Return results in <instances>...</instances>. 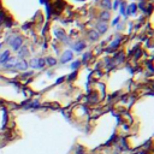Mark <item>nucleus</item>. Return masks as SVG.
Returning a JSON list of instances; mask_svg holds the SVG:
<instances>
[{"mask_svg":"<svg viewBox=\"0 0 154 154\" xmlns=\"http://www.w3.org/2000/svg\"><path fill=\"white\" fill-rule=\"evenodd\" d=\"M22 45V38L21 37H16L14 41H11V47L14 48L15 51H17Z\"/></svg>","mask_w":154,"mask_h":154,"instance_id":"f257e3e1","label":"nucleus"},{"mask_svg":"<svg viewBox=\"0 0 154 154\" xmlns=\"http://www.w3.org/2000/svg\"><path fill=\"white\" fill-rule=\"evenodd\" d=\"M71 59H72V52L71 51H66L61 57V63H66V61H69Z\"/></svg>","mask_w":154,"mask_h":154,"instance_id":"f03ea898","label":"nucleus"},{"mask_svg":"<svg viewBox=\"0 0 154 154\" xmlns=\"http://www.w3.org/2000/svg\"><path fill=\"white\" fill-rule=\"evenodd\" d=\"M98 29L101 31V33H105L107 30V24L105 22H100L98 23Z\"/></svg>","mask_w":154,"mask_h":154,"instance_id":"7ed1b4c3","label":"nucleus"},{"mask_svg":"<svg viewBox=\"0 0 154 154\" xmlns=\"http://www.w3.org/2000/svg\"><path fill=\"white\" fill-rule=\"evenodd\" d=\"M86 47V43L83 42V41H80V42H77L75 46H73V48L77 51V52H78V51H82L83 48Z\"/></svg>","mask_w":154,"mask_h":154,"instance_id":"20e7f679","label":"nucleus"},{"mask_svg":"<svg viewBox=\"0 0 154 154\" xmlns=\"http://www.w3.org/2000/svg\"><path fill=\"white\" fill-rule=\"evenodd\" d=\"M9 54H10L9 51H5V52L0 56V63H5L7 60V58H9Z\"/></svg>","mask_w":154,"mask_h":154,"instance_id":"39448f33","label":"nucleus"},{"mask_svg":"<svg viewBox=\"0 0 154 154\" xmlns=\"http://www.w3.org/2000/svg\"><path fill=\"white\" fill-rule=\"evenodd\" d=\"M98 36H99V34H98V31H95V30H93V31H91V33L88 34V37L91 38V40H93V41L96 40Z\"/></svg>","mask_w":154,"mask_h":154,"instance_id":"423d86ee","label":"nucleus"},{"mask_svg":"<svg viewBox=\"0 0 154 154\" xmlns=\"http://www.w3.org/2000/svg\"><path fill=\"white\" fill-rule=\"evenodd\" d=\"M16 68H17V69H21V70H24V69H27V63L22 60L21 63H18V64H17V65H16Z\"/></svg>","mask_w":154,"mask_h":154,"instance_id":"0eeeda50","label":"nucleus"},{"mask_svg":"<svg viewBox=\"0 0 154 154\" xmlns=\"http://www.w3.org/2000/svg\"><path fill=\"white\" fill-rule=\"evenodd\" d=\"M108 18H110V14H108V12L107 11L102 12V14H101V21H107Z\"/></svg>","mask_w":154,"mask_h":154,"instance_id":"6e6552de","label":"nucleus"},{"mask_svg":"<svg viewBox=\"0 0 154 154\" xmlns=\"http://www.w3.org/2000/svg\"><path fill=\"white\" fill-rule=\"evenodd\" d=\"M57 35H58V37H60V38H63L64 41H65V34H64L61 30H59V31H57Z\"/></svg>","mask_w":154,"mask_h":154,"instance_id":"1a4fd4ad","label":"nucleus"},{"mask_svg":"<svg viewBox=\"0 0 154 154\" xmlns=\"http://www.w3.org/2000/svg\"><path fill=\"white\" fill-rule=\"evenodd\" d=\"M102 5L110 7L111 6V1H110V0H102Z\"/></svg>","mask_w":154,"mask_h":154,"instance_id":"9d476101","label":"nucleus"},{"mask_svg":"<svg viewBox=\"0 0 154 154\" xmlns=\"http://www.w3.org/2000/svg\"><path fill=\"white\" fill-rule=\"evenodd\" d=\"M47 63L49 64V65H54V64H56V60H54L53 58H48V59H47Z\"/></svg>","mask_w":154,"mask_h":154,"instance_id":"9b49d317","label":"nucleus"},{"mask_svg":"<svg viewBox=\"0 0 154 154\" xmlns=\"http://www.w3.org/2000/svg\"><path fill=\"white\" fill-rule=\"evenodd\" d=\"M135 10H136V5H135V4H131V5H130V12H131V14H134Z\"/></svg>","mask_w":154,"mask_h":154,"instance_id":"f8f14e48","label":"nucleus"},{"mask_svg":"<svg viewBox=\"0 0 154 154\" xmlns=\"http://www.w3.org/2000/svg\"><path fill=\"white\" fill-rule=\"evenodd\" d=\"M78 66H80V61H75V63L72 64L71 68H72V69H76V68H78Z\"/></svg>","mask_w":154,"mask_h":154,"instance_id":"ddd939ff","label":"nucleus"},{"mask_svg":"<svg viewBox=\"0 0 154 154\" xmlns=\"http://www.w3.org/2000/svg\"><path fill=\"white\" fill-rule=\"evenodd\" d=\"M118 5H119V3H118V1H116V3H114V9H117Z\"/></svg>","mask_w":154,"mask_h":154,"instance_id":"4468645a","label":"nucleus"}]
</instances>
